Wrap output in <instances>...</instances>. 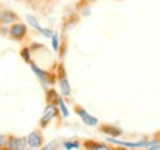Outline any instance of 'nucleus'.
Returning <instances> with one entry per match:
<instances>
[{"label": "nucleus", "instance_id": "f257e3e1", "mask_svg": "<svg viewBox=\"0 0 160 150\" xmlns=\"http://www.w3.org/2000/svg\"><path fill=\"white\" fill-rule=\"evenodd\" d=\"M55 71H57V85L59 86L61 95H62L64 98H70L71 97V85H70L64 61H61V59L58 61L57 67H55Z\"/></svg>", "mask_w": 160, "mask_h": 150}, {"label": "nucleus", "instance_id": "f03ea898", "mask_svg": "<svg viewBox=\"0 0 160 150\" xmlns=\"http://www.w3.org/2000/svg\"><path fill=\"white\" fill-rule=\"evenodd\" d=\"M28 65L31 67L33 73L39 77V80L42 82V85H43V86H53V85L57 83V71H55V67H57V65L53 67V70H52V71L40 69V67L34 63V61H31Z\"/></svg>", "mask_w": 160, "mask_h": 150}, {"label": "nucleus", "instance_id": "7ed1b4c3", "mask_svg": "<svg viewBox=\"0 0 160 150\" xmlns=\"http://www.w3.org/2000/svg\"><path fill=\"white\" fill-rule=\"evenodd\" d=\"M9 39L13 42H18V43H22L25 39H27V36H28V24L22 23L21 19L17 21V23H13L9 25Z\"/></svg>", "mask_w": 160, "mask_h": 150}, {"label": "nucleus", "instance_id": "20e7f679", "mask_svg": "<svg viewBox=\"0 0 160 150\" xmlns=\"http://www.w3.org/2000/svg\"><path fill=\"white\" fill-rule=\"evenodd\" d=\"M59 113H61V111L58 109V104L46 103V107H45V110H43V115H42V117H40V121H39V128L45 129V128H48V125H49L55 117H62Z\"/></svg>", "mask_w": 160, "mask_h": 150}, {"label": "nucleus", "instance_id": "39448f33", "mask_svg": "<svg viewBox=\"0 0 160 150\" xmlns=\"http://www.w3.org/2000/svg\"><path fill=\"white\" fill-rule=\"evenodd\" d=\"M74 113L80 117V121L83 122L85 125H88V127H98V123H99L98 117L92 116L91 113H89L83 106H80V104H74Z\"/></svg>", "mask_w": 160, "mask_h": 150}, {"label": "nucleus", "instance_id": "423d86ee", "mask_svg": "<svg viewBox=\"0 0 160 150\" xmlns=\"http://www.w3.org/2000/svg\"><path fill=\"white\" fill-rule=\"evenodd\" d=\"M43 144H45V137H43V132H42V128L33 129L27 135V146H28V149H42Z\"/></svg>", "mask_w": 160, "mask_h": 150}, {"label": "nucleus", "instance_id": "0eeeda50", "mask_svg": "<svg viewBox=\"0 0 160 150\" xmlns=\"http://www.w3.org/2000/svg\"><path fill=\"white\" fill-rule=\"evenodd\" d=\"M19 21V15L12 9L2 8L0 9V27H9L11 24Z\"/></svg>", "mask_w": 160, "mask_h": 150}, {"label": "nucleus", "instance_id": "6e6552de", "mask_svg": "<svg viewBox=\"0 0 160 150\" xmlns=\"http://www.w3.org/2000/svg\"><path fill=\"white\" fill-rule=\"evenodd\" d=\"M28 149L27 146V137H17V135H8V144L6 150H25Z\"/></svg>", "mask_w": 160, "mask_h": 150}, {"label": "nucleus", "instance_id": "1a4fd4ad", "mask_svg": "<svg viewBox=\"0 0 160 150\" xmlns=\"http://www.w3.org/2000/svg\"><path fill=\"white\" fill-rule=\"evenodd\" d=\"M82 147L86 150H114L113 146L108 144V141H98V140L85 138L82 140Z\"/></svg>", "mask_w": 160, "mask_h": 150}, {"label": "nucleus", "instance_id": "9d476101", "mask_svg": "<svg viewBox=\"0 0 160 150\" xmlns=\"http://www.w3.org/2000/svg\"><path fill=\"white\" fill-rule=\"evenodd\" d=\"M99 132L110 135V137H114V138H119V137L123 135V129L116 127L114 123H102V125H99Z\"/></svg>", "mask_w": 160, "mask_h": 150}, {"label": "nucleus", "instance_id": "9b49d317", "mask_svg": "<svg viewBox=\"0 0 160 150\" xmlns=\"http://www.w3.org/2000/svg\"><path fill=\"white\" fill-rule=\"evenodd\" d=\"M61 147H62V149H67V150L80 149V147H82V140H65Z\"/></svg>", "mask_w": 160, "mask_h": 150}, {"label": "nucleus", "instance_id": "f8f14e48", "mask_svg": "<svg viewBox=\"0 0 160 150\" xmlns=\"http://www.w3.org/2000/svg\"><path fill=\"white\" fill-rule=\"evenodd\" d=\"M25 19H27V24H28V25H31V27H33L36 31H39V33L42 31V28H43V27L40 25V23L37 21V18H36L34 15H31V13H27V15H25Z\"/></svg>", "mask_w": 160, "mask_h": 150}, {"label": "nucleus", "instance_id": "ddd939ff", "mask_svg": "<svg viewBox=\"0 0 160 150\" xmlns=\"http://www.w3.org/2000/svg\"><path fill=\"white\" fill-rule=\"evenodd\" d=\"M58 109H59V111H61V116H62V117H68L70 116L68 107H67V104H65V101H64L62 95H59V98H58Z\"/></svg>", "mask_w": 160, "mask_h": 150}, {"label": "nucleus", "instance_id": "4468645a", "mask_svg": "<svg viewBox=\"0 0 160 150\" xmlns=\"http://www.w3.org/2000/svg\"><path fill=\"white\" fill-rule=\"evenodd\" d=\"M51 42H52V49L55 52L59 51V45H61V37H59V33L53 31V34L51 37Z\"/></svg>", "mask_w": 160, "mask_h": 150}, {"label": "nucleus", "instance_id": "2eb2a0df", "mask_svg": "<svg viewBox=\"0 0 160 150\" xmlns=\"http://www.w3.org/2000/svg\"><path fill=\"white\" fill-rule=\"evenodd\" d=\"M19 55H21V58H22L24 61L27 64H30L33 59H31V48H22L21 51H19Z\"/></svg>", "mask_w": 160, "mask_h": 150}, {"label": "nucleus", "instance_id": "dca6fc26", "mask_svg": "<svg viewBox=\"0 0 160 150\" xmlns=\"http://www.w3.org/2000/svg\"><path fill=\"white\" fill-rule=\"evenodd\" d=\"M6 144H8V135L0 134V150H6Z\"/></svg>", "mask_w": 160, "mask_h": 150}, {"label": "nucleus", "instance_id": "f3484780", "mask_svg": "<svg viewBox=\"0 0 160 150\" xmlns=\"http://www.w3.org/2000/svg\"><path fill=\"white\" fill-rule=\"evenodd\" d=\"M40 34L43 36V37H46V39H51L52 34H53V30L51 28H46V27H43L42 28V31H40Z\"/></svg>", "mask_w": 160, "mask_h": 150}, {"label": "nucleus", "instance_id": "a211bd4d", "mask_svg": "<svg viewBox=\"0 0 160 150\" xmlns=\"http://www.w3.org/2000/svg\"><path fill=\"white\" fill-rule=\"evenodd\" d=\"M21 2H24L25 5H28V6H31L33 9H39V0H21Z\"/></svg>", "mask_w": 160, "mask_h": 150}, {"label": "nucleus", "instance_id": "6ab92c4d", "mask_svg": "<svg viewBox=\"0 0 160 150\" xmlns=\"http://www.w3.org/2000/svg\"><path fill=\"white\" fill-rule=\"evenodd\" d=\"M42 149L45 150H53V149H59V146H58V141H51L49 144H43Z\"/></svg>", "mask_w": 160, "mask_h": 150}, {"label": "nucleus", "instance_id": "aec40b11", "mask_svg": "<svg viewBox=\"0 0 160 150\" xmlns=\"http://www.w3.org/2000/svg\"><path fill=\"white\" fill-rule=\"evenodd\" d=\"M154 140H156V141H159V143H160V131H159V132H156V135H154Z\"/></svg>", "mask_w": 160, "mask_h": 150}, {"label": "nucleus", "instance_id": "412c9836", "mask_svg": "<svg viewBox=\"0 0 160 150\" xmlns=\"http://www.w3.org/2000/svg\"><path fill=\"white\" fill-rule=\"evenodd\" d=\"M40 3H52V2H55V0H39Z\"/></svg>", "mask_w": 160, "mask_h": 150}, {"label": "nucleus", "instance_id": "4be33fe9", "mask_svg": "<svg viewBox=\"0 0 160 150\" xmlns=\"http://www.w3.org/2000/svg\"><path fill=\"white\" fill-rule=\"evenodd\" d=\"M86 2H89V3H93V2H98V0H86Z\"/></svg>", "mask_w": 160, "mask_h": 150}, {"label": "nucleus", "instance_id": "5701e85b", "mask_svg": "<svg viewBox=\"0 0 160 150\" xmlns=\"http://www.w3.org/2000/svg\"><path fill=\"white\" fill-rule=\"evenodd\" d=\"M0 9H2V8H0Z\"/></svg>", "mask_w": 160, "mask_h": 150}]
</instances>
